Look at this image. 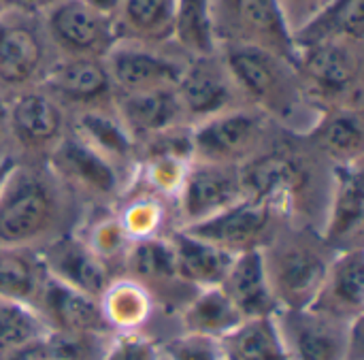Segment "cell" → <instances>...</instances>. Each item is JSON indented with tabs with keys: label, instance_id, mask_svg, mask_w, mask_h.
Masks as SVG:
<instances>
[{
	"label": "cell",
	"instance_id": "obj_34",
	"mask_svg": "<svg viewBox=\"0 0 364 360\" xmlns=\"http://www.w3.org/2000/svg\"><path fill=\"white\" fill-rule=\"evenodd\" d=\"M220 344L224 360H288L273 316L243 320Z\"/></svg>",
	"mask_w": 364,
	"mask_h": 360
},
{
	"label": "cell",
	"instance_id": "obj_6",
	"mask_svg": "<svg viewBox=\"0 0 364 360\" xmlns=\"http://www.w3.org/2000/svg\"><path fill=\"white\" fill-rule=\"evenodd\" d=\"M286 132L250 105L235 107L192 126V160L245 166Z\"/></svg>",
	"mask_w": 364,
	"mask_h": 360
},
{
	"label": "cell",
	"instance_id": "obj_14",
	"mask_svg": "<svg viewBox=\"0 0 364 360\" xmlns=\"http://www.w3.org/2000/svg\"><path fill=\"white\" fill-rule=\"evenodd\" d=\"M286 222L288 220L273 207L243 196L228 209L194 226H186L183 231L237 256L245 252H260Z\"/></svg>",
	"mask_w": 364,
	"mask_h": 360
},
{
	"label": "cell",
	"instance_id": "obj_19",
	"mask_svg": "<svg viewBox=\"0 0 364 360\" xmlns=\"http://www.w3.org/2000/svg\"><path fill=\"white\" fill-rule=\"evenodd\" d=\"M363 173V164L335 166L333 171V188L320 235L335 252L364 248Z\"/></svg>",
	"mask_w": 364,
	"mask_h": 360
},
{
	"label": "cell",
	"instance_id": "obj_2",
	"mask_svg": "<svg viewBox=\"0 0 364 360\" xmlns=\"http://www.w3.org/2000/svg\"><path fill=\"white\" fill-rule=\"evenodd\" d=\"M85 207L47 162L17 160L0 192V250H43L75 233Z\"/></svg>",
	"mask_w": 364,
	"mask_h": 360
},
{
	"label": "cell",
	"instance_id": "obj_31",
	"mask_svg": "<svg viewBox=\"0 0 364 360\" xmlns=\"http://www.w3.org/2000/svg\"><path fill=\"white\" fill-rule=\"evenodd\" d=\"M243 322L237 307L224 295L220 286L200 288L186 303L177 316V329L186 333H198L213 339L226 337L232 329Z\"/></svg>",
	"mask_w": 364,
	"mask_h": 360
},
{
	"label": "cell",
	"instance_id": "obj_40",
	"mask_svg": "<svg viewBox=\"0 0 364 360\" xmlns=\"http://www.w3.org/2000/svg\"><path fill=\"white\" fill-rule=\"evenodd\" d=\"M100 360H164L160 342L143 331L113 333Z\"/></svg>",
	"mask_w": 364,
	"mask_h": 360
},
{
	"label": "cell",
	"instance_id": "obj_11",
	"mask_svg": "<svg viewBox=\"0 0 364 360\" xmlns=\"http://www.w3.org/2000/svg\"><path fill=\"white\" fill-rule=\"evenodd\" d=\"M4 126L15 160L45 162L66 137L70 115L38 85L6 100Z\"/></svg>",
	"mask_w": 364,
	"mask_h": 360
},
{
	"label": "cell",
	"instance_id": "obj_48",
	"mask_svg": "<svg viewBox=\"0 0 364 360\" xmlns=\"http://www.w3.org/2000/svg\"><path fill=\"white\" fill-rule=\"evenodd\" d=\"M348 360H364V359H348Z\"/></svg>",
	"mask_w": 364,
	"mask_h": 360
},
{
	"label": "cell",
	"instance_id": "obj_21",
	"mask_svg": "<svg viewBox=\"0 0 364 360\" xmlns=\"http://www.w3.org/2000/svg\"><path fill=\"white\" fill-rule=\"evenodd\" d=\"M309 307L341 322L364 318V248L335 254Z\"/></svg>",
	"mask_w": 364,
	"mask_h": 360
},
{
	"label": "cell",
	"instance_id": "obj_3",
	"mask_svg": "<svg viewBox=\"0 0 364 360\" xmlns=\"http://www.w3.org/2000/svg\"><path fill=\"white\" fill-rule=\"evenodd\" d=\"M245 105L258 109L284 132L303 137L320 117L309 100L294 58L262 47H218Z\"/></svg>",
	"mask_w": 364,
	"mask_h": 360
},
{
	"label": "cell",
	"instance_id": "obj_37",
	"mask_svg": "<svg viewBox=\"0 0 364 360\" xmlns=\"http://www.w3.org/2000/svg\"><path fill=\"white\" fill-rule=\"evenodd\" d=\"M171 41L188 55H203L218 49L207 0H177Z\"/></svg>",
	"mask_w": 364,
	"mask_h": 360
},
{
	"label": "cell",
	"instance_id": "obj_10",
	"mask_svg": "<svg viewBox=\"0 0 364 360\" xmlns=\"http://www.w3.org/2000/svg\"><path fill=\"white\" fill-rule=\"evenodd\" d=\"M218 47H262L294 58V41L277 0H207Z\"/></svg>",
	"mask_w": 364,
	"mask_h": 360
},
{
	"label": "cell",
	"instance_id": "obj_7",
	"mask_svg": "<svg viewBox=\"0 0 364 360\" xmlns=\"http://www.w3.org/2000/svg\"><path fill=\"white\" fill-rule=\"evenodd\" d=\"M55 60L41 15L11 6L0 11V96L4 100L38 88Z\"/></svg>",
	"mask_w": 364,
	"mask_h": 360
},
{
	"label": "cell",
	"instance_id": "obj_18",
	"mask_svg": "<svg viewBox=\"0 0 364 360\" xmlns=\"http://www.w3.org/2000/svg\"><path fill=\"white\" fill-rule=\"evenodd\" d=\"M68 115L115 105L105 58H58L41 83Z\"/></svg>",
	"mask_w": 364,
	"mask_h": 360
},
{
	"label": "cell",
	"instance_id": "obj_23",
	"mask_svg": "<svg viewBox=\"0 0 364 360\" xmlns=\"http://www.w3.org/2000/svg\"><path fill=\"white\" fill-rule=\"evenodd\" d=\"M115 111L136 145L162 132L188 126L175 88L117 94Z\"/></svg>",
	"mask_w": 364,
	"mask_h": 360
},
{
	"label": "cell",
	"instance_id": "obj_27",
	"mask_svg": "<svg viewBox=\"0 0 364 360\" xmlns=\"http://www.w3.org/2000/svg\"><path fill=\"white\" fill-rule=\"evenodd\" d=\"M70 130L128 173L136 171V143L122 124L115 105L73 113Z\"/></svg>",
	"mask_w": 364,
	"mask_h": 360
},
{
	"label": "cell",
	"instance_id": "obj_20",
	"mask_svg": "<svg viewBox=\"0 0 364 360\" xmlns=\"http://www.w3.org/2000/svg\"><path fill=\"white\" fill-rule=\"evenodd\" d=\"M38 256L49 277L96 299H100L109 282L117 277L77 235V231L45 245L38 250Z\"/></svg>",
	"mask_w": 364,
	"mask_h": 360
},
{
	"label": "cell",
	"instance_id": "obj_28",
	"mask_svg": "<svg viewBox=\"0 0 364 360\" xmlns=\"http://www.w3.org/2000/svg\"><path fill=\"white\" fill-rule=\"evenodd\" d=\"M173 254H175V265L179 277L190 284L192 288H213L220 286L230 263L232 254L220 250L218 245L194 237L192 233L183 228H175L168 235Z\"/></svg>",
	"mask_w": 364,
	"mask_h": 360
},
{
	"label": "cell",
	"instance_id": "obj_15",
	"mask_svg": "<svg viewBox=\"0 0 364 360\" xmlns=\"http://www.w3.org/2000/svg\"><path fill=\"white\" fill-rule=\"evenodd\" d=\"M122 275L139 282L151 295L158 312L164 318H173L175 322L179 312L196 292V288L179 277L168 237L132 241L124 260Z\"/></svg>",
	"mask_w": 364,
	"mask_h": 360
},
{
	"label": "cell",
	"instance_id": "obj_13",
	"mask_svg": "<svg viewBox=\"0 0 364 360\" xmlns=\"http://www.w3.org/2000/svg\"><path fill=\"white\" fill-rule=\"evenodd\" d=\"M175 94L190 128L245 105L220 49L203 55H190L175 85Z\"/></svg>",
	"mask_w": 364,
	"mask_h": 360
},
{
	"label": "cell",
	"instance_id": "obj_32",
	"mask_svg": "<svg viewBox=\"0 0 364 360\" xmlns=\"http://www.w3.org/2000/svg\"><path fill=\"white\" fill-rule=\"evenodd\" d=\"M77 235L92 248V252L115 275H122L124 260L132 245V239L126 235L113 207L85 209V213L77 226Z\"/></svg>",
	"mask_w": 364,
	"mask_h": 360
},
{
	"label": "cell",
	"instance_id": "obj_22",
	"mask_svg": "<svg viewBox=\"0 0 364 360\" xmlns=\"http://www.w3.org/2000/svg\"><path fill=\"white\" fill-rule=\"evenodd\" d=\"M36 312L49 331L113 335L105 322V316L96 297L79 292L49 275L41 290Z\"/></svg>",
	"mask_w": 364,
	"mask_h": 360
},
{
	"label": "cell",
	"instance_id": "obj_39",
	"mask_svg": "<svg viewBox=\"0 0 364 360\" xmlns=\"http://www.w3.org/2000/svg\"><path fill=\"white\" fill-rule=\"evenodd\" d=\"M164 360H224L220 339L177 331L160 342Z\"/></svg>",
	"mask_w": 364,
	"mask_h": 360
},
{
	"label": "cell",
	"instance_id": "obj_47",
	"mask_svg": "<svg viewBox=\"0 0 364 360\" xmlns=\"http://www.w3.org/2000/svg\"><path fill=\"white\" fill-rule=\"evenodd\" d=\"M2 9H6V2H4V0H0V11H2Z\"/></svg>",
	"mask_w": 364,
	"mask_h": 360
},
{
	"label": "cell",
	"instance_id": "obj_38",
	"mask_svg": "<svg viewBox=\"0 0 364 360\" xmlns=\"http://www.w3.org/2000/svg\"><path fill=\"white\" fill-rule=\"evenodd\" d=\"M111 335L47 331L28 352L38 360H100Z\"/></svg>",
	"mask_w": 364,
	"mask_h": 360
},
{
	"label": "cell",
	"instance_id": "obj_24",
	"mask_svg": "<svg viewBox=\"0 0 364 360\" xmlns=\"http://www.w3.org/2000/svg\"><path fill=\"white\" fill-rule=\"evenodd\" d=\"M303 139L335 166L363 164L364 109H324Z\"/></svg>",
	"mask_w": 364,
	"mask_h": 360
},
{
	"label": "cell",
	"instance_id": "obj_9",
	"mask_svg": "<svg viewBox=\"0 0 364 360\" xmlns=\"http://www.w3.org/2000/svg\"><path fill=\"white\" fill-rule=\"evenodd\" d=\"M273 318L288 360L364 359V318L341 322L311 307L277 309Z\"/></svg>",
	"mask_w": 364,
	"mask_h": 360
},
{
	"label": "cell",
	"instance_id": "obj_1",
	"mask_svg": "<svg viewBox=\"0 0 364 360\" xmlns=\"http://www.w3.org/2000/svg\"><path fill=\"white\" fill-rule=\"evenodd\" d=\"M333 171L335 164L303 137L286 132L271 149L241 166L243 194L273 207L288 222L320 231L333 188Z\"/></svg>",
	"mask_w": 364,
	"mask_h": 360
},
{
	"label": "cell",
	"instance_id": "obj_46",
	"mask_svg": "<svg viewBox=\"0 0 364 360\" xmlns=\"http://www.w3.org/2000/svg\"><path fill=\"white\" fill-rule=\"evenodd\" d=\"M4 120H6V100L0 96V124H4Z\"/></svg>",
	"mask_w": 364,
	"mask_h": 360
},
{
	"label": "cell",
	"instance_id": "obj_43",
	"mask_svg": "<svg viewBox=\"0 0 364 360\" xmlns=\"http://www.w3.org/2000/svg\"><path fill=\"white\" fill-rule=\"evenodd\" d=\"M81 2L87 4L90 9L111 17V19L115 17V13L119 11V4H122V0H81Z\"/></svg>",
	"mask_w": 364,
	"mask_h": 360
},
{
	"label": "cell",
	"instance_id": "obj_33",
	"mask_svg": "<svg viewBox=\"0 0 364 360\" xmlns=\"http://www.w3.org/2000/svg\"><path fill=\"white\" fill-rule=\"evenodd\" d=\"M335 38L364 43V0H333L292 36L294 45Z\"/></svg>",
	"mask_w": 364,
	"mask_h": 360
},
{
	"label": "cell",
	"instance_id": "obj_16",
	"mask_svg": "<svg viewBox=\"0 0 364 360\" xmlns=\"http://www.w3.org/2000/svg\"><path fill=\"white\" fill-rule=\"evenodd\" d=\"M58 58H105L119 41L115 21L81 0H62L43 15Z\"/></svg>",
	"mask_w": 364,
	"mask_h": 360
},
{
	"label": "cell",
	"instance_id": "obj_45",
	"mask_svg": "<svg viewBox=\"0 0 364 360\" xmlns=\"http://www.w3.org/2000/svg\"><path fill=\"white\" fill-rule=\"evenodd\" d=\"M13 156L11 154V143H9V134H6V126L0 124V160Z\"/></svg>",
	"mask_w": 364,
	"mask_h": 360
},
{
	"label": "cell",
	"instance_id": "obj_12",
	"mask_svg": "<svg viewBox=\"0 0 364 360\" xmlns=\"http://www.w3.org/2000/svg\"><path fill=\"white\" fill-rule=\"evenodd\" d=\"M188 58L190 55L183 53L173 41H117L105 55V64L117 96L175 88Z\"/></svg>",
	"mask_w": 364,
	"mask_h": 360
},
{
	"label": "cell",
	"instance_id": "obj_5",
	"mask_svg": "<svg viewBox=\"0 0 364 360\" xmlns=\"http://www.w3.org/2000/svg\"><path fill=\"white\" fill-rule=\"evenodd\" d=\"M294 64L309 100L320 109H364V43L294 45Z\"/></svg>",
	"mask_w": 364,
	"mask_h": 360
},
{
	"label": "cell",
	"instance_id": "obj_4",
	"mask_svg": "<svg viewBox=\"0 0 364 360\" xmlns=\"http://www.w3.org/2000/svg\"><path fill=\"white\" fill-rule=\"evenodd\" d=\"M260 252L279 309L309 307L337 254L318 228L294 222L282 224Z\"/></svg>",
	"mask_w": 364,
	"mask_h": 360
},
{
	"label": "cell",
	"instance_id": "obj_25",
	"mask_svg": "<svg viewBox=\"0 0 364 360\" xmlns=\"http://www.w3.org/2000/svg\"><path fill=\"white\" fill-rule=\"evenodd\" d=\"M113 211L132 241L168 237L179 228L175 201L149 190L136 177H132L124 194L117 198Z\"/></svg>",
	"mask_w": 364,
	"mask_h": 360
},
{
	"label": "cell",
	"instance_id": "obj_44",
	"mask_svg": "<svg viewBox=\"0 0 364 360\" xmlns=\"http://www.w3.org/2000/svg\"><path fill=\"white\" fill-rule=\"evenodd\" d=\"M15 158L13 156H9V158H4V160H0V192H2V188H4V184H6V179H9V175H11V171H13V166H15Z\"/></svg>",
	"mask_w": 364,
	"mask_h": 360
},
{
	"label": "cell",
	"instance_id": "obj_30",
	"mask_svg": "<svg viewBox=\"0 0 364 360\" xmlns=\"http://www.w3.org/2000/svg\"><path fill=\"white\" fill-rule=\"evenodd\" d=\"M177 0H122L115 13L119 41L166 43L173 38Z\"/></svg>",
	"mask_w": 364,
	"mask_h": 360
},
{
	"label": "cell",
	"instance_id": "obj_36",
	"mask_svg": "<svg viewBox=\"0 0 364 360\" xmlns=\"http://www.w3.org/2000/svg\"><path fill=\"white\" fill-rule=\"evenodd\" d=\"M47 331V324L34 307L0 297V360L19 356Z\"/></svg>",
	"mask_w": 364,
	"mask_h": 360
},
{
	"label": "cell",
	"instance_id": "obj_35",
	"mask_svg": "<svg viewBox=\"0 0 364 360\" xmlns=\"http://www.w3.org/2000/svg\"><path fill=\"white\" fill-rule=\"evenodd\" d=\"M47 271L34 250H0V297L36 309Z\"/></svg>",
	"mask_w": 364,
	"mask_h": 360
},
{
	"label": "cell",
	"instance_id": "obj_41",
	"mask_svg": "<svg viewBox=\"0 0 364 360\" xmlns=\"http://www.w3.org/2000/svg\"><path fill=\"white\" fill-rule=\"evenodd\" d=\"M333 0H277L279 11L286 19V26L290 34L294 36L307 21H311L324 6H328Z\"/></svg>",
	"mask_w": 364,
	"mask_h": 360
},
{
	"label": "cell",
	"instance_id": "obj_8",
	"mask_svg": "<svg viewBox=\"0 0 364 360\" xmlns=\"http://www.w3.org/2000/svg\"><path fill=\"white\" fill-rule=\"evenodd\" d=\"M45 162L85 209L113 207L134 177V173H128L87 145L70 126Z\"/></svg>",
	"mask_w": 364,
	"mask_h": 360
},
{
	"label": "cell",
	"instance_id": "obj_17",
	"mask_svg": "<svg viewBox=\"0 0 364 360\" xmlns=\"http://www.w3.org/2000/svg\"><path fill=\"white\" fill-rule=\"evenodd\" d=\"M243 196L245 194L239 166L192 160L175 198L177 224L179 228L194 226L228 209Z\"/></svg>",
	"mask_w": 364,
	"mask_h": 360
},
{
	"label": "cell",
	"instance_id": "obj_29",
	"mask_svg": "<svg viewBox=\"0 0 364 360\" xmlns=\"http://www.w3.org/2000/svg\"><path fill=\"white\" fill-rule=\"evenodd\" d=\"M98 303L111 333H147V327L154 322V318L162 316L151 295L128 275L113 277L100 295Z\"/></svg>",
	"mask_w": 364,
	"mask_h": 360
},
{
	"label": "cell",
	"instance_id": "obj_42",
	"mask_svg": "<svg viewBox=\"0 0 364 360\" xmlns=\"http://www.w3.org/2000/svg\"><path fill=\"white\" fill-rule=\"evenodd\" d=\"M4 2L11 9H19V11H26V13H32V15H41L43 17L49 9H53L62 0H4Z\"/></svg>",
	"mask_w": 364,
	"mask_h": 360
},
{
	"label": "cell",
	"instance_id": "obj_26",
	"mask_svg": "<svg viewBox=\"0 0 364 360\" xmlns=\"http://www.w3.org/2000/svg\"><path fill=\"white\" fill-rule=\"evenodd\" d=\"M243 320L275 316L279 309L262 260V252L237 254L220 284Z\"/></svg>",
	"mask_w": 364,
	"mask_h": 360
}]
</instances>
